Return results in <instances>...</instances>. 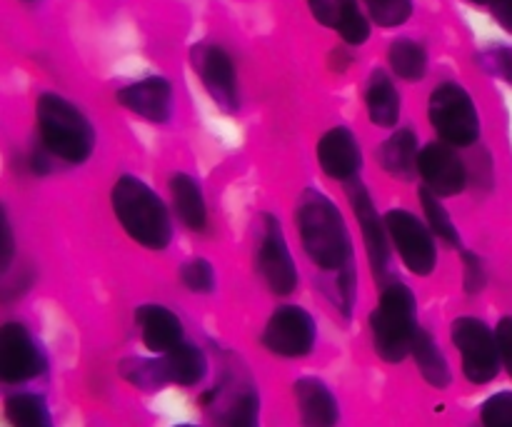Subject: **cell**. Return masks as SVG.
Here are the masks:
<instances>
[{
  "label": "cell",
  "instance_id": "6da1fadb",
  "mask_svg": "<svg viewBox=\"0 0 512 427\" xmlns=\"http://www.w3.org/2000/svg\"><path fill=\"white\" fill-rule=\"evenodd\" d=\"M298 228L305 250L323 270H343L350 260V238L340 210L325 195L308 190L300 200Z\"/></svg>",
  "mask_w": 512,
  "mask_h": 427
},
{
  "label": "cell",
  "instance_id": "7a4b0ae2",
  "mask_svg": "<svg viewBox=\"0 0 512 427\" xmlns=\"http://www.w3.org/2000/svg\"><path fill=\"white\" fill-rule=\"evenodd\" d=\"M113 210L115 218L125 228V233L140 243L143 248L163 250L170 243V220L165 205L158 195L140 183L133 175H123L113 188Z\"/></svg>",
  "mask_w": 512,
  "mask_h": 427
},
{
  "label": "cell",
  "instance_id": "3957f363",
  "mask_svg": "<svg viewBox=\"0 0 512 427\" xmlns=\"http://www.w3.org/2000/svg\"><path fill=\"white\" fill-rule=\"evenodd\" d=\"M38 130L45 148L68 163H83L93 150V128L85 115L60 95L45 93L38 98Z\"/></svg>",
  "mask_w": 512,
  "mask_h": 427
},
{
  "label": "cell",
  "instance_id": "277c9868",
  "mask_svg": "<svg viewBox=\"0 0 512 427\" xmlns=\"http://www.w3.org/2000/svg\"><path fill=\"white\" fill-rule=\"evenodd\" d=\"M370 328L380 358L388 363H400L413 350V340L418 335L413 293L400 283L388 285L370 318Z\"/></svg>",
  "mask_w": 512,
  "mask_h": 427
},
{
  "label": "cell",
  "instance_id": "5b68a950",
  "mask_svg": "<svg viewBox=\"0 0 512 427\" xmlns=\"http://www.w3.org/2000/svg\"><path fill=\"white\" fill-rule=\"evenodd\" d=\"M430 123L450 145H473L480 135V120L470 95L460 85L443 83L430 95Z\"/></svg>",
  "mask_w": 512,
  "mask_h": 427
},
{
  "label": "cell",
  "instance_id": "8992f818",
  "mask_svg": "<svg viewBox=\"0 0 512 427\" xmlns=\"http://www.w3.org/2000/svg\"><path fill=\"white\" fill-rule=\"evenodd\" d=\"M453 343L463 355V370L470 383L485 385L498 375L500 348L488 325L475 318L455 320Z\"/></svg>",
  "mask_w": 512,
  "mask_h": 427
},
{
  "label": "cell",
  "instance_id": "52a82bcc",
  "mask_svg": "<svg viewBox=\"0 0 512 427\" xmlns=\"http://www.w3.org/2000/svg\"><path fill=\"white\" fill-rule=\"evenodd\" d=\"M385 228L395 240L400 258L408 265L410 273L430 275L435 268V243L425 225L408 210H390L385 215Z\"/></svg>",
  "mask_w": 512,
  "mask_h": 427
},
{
  "label": "cell",
  "instance_id": "ba28073f",
  "mask_svg": "<svg viewBox=\"0 0 512 427\" xmlns=\"http://www.w3.org/2000/svg\"><path fill=\"white\" fill-rule=\"evenodd\" d=\"M263 343L270 353L280 358H303L315 345V323L303 308L285 305L275 310L268 328L263 333Z\"/></svg>",
  "mask_w": 512,
  "mask_h": 427
},
{
  "label": "cell",
  "instance_id": "9c48e42d",
  "mask_svg": "<svg viewBox=\"0 0 512 427\" xmlns=\"http://www.w3.org/2000/svg\"><path fill=\"white\" fill-rule=\"evenodd\" d=\"M190 58H193L195 73L203 80L205 90L213 95L215 103L225 110L238 108V78H235L233 60L228 58V53L218 45H195Z\"/></svg>",
  "mask_w": 512,
  "mask_h": 427
},
{
  "label": "cell",
  "instance_id": "30bf717a",
  "mask_svg": "<svg viewBox=\"0 0 512 427\" xmlns=\"http://www.w3.org/2000/svg\"><path fill=\"white\" fill-rule=\"evenodd\" d=\"M45 363L28 330L8 323L0 330V378L5 383H23L43 373Z\"/></svg>",
  "mask_w": 512,
  "mask_h": 427
},
{
  "label": "cell",
  "instance_id": "8fae6325",
  "mask_svg": "<svg viewBox=\"0 0 512 427\" xmlns=\"http://www.w3.org/2000/svg\"><path fill=\"white\" fill-rule=\"evenodd\" d=\"M258 265L260 273H263L265 283L273 293L278 295H290L298 285V273H295V263L290 258V250L285 245L283 230L275 223L273 218L265 220V233L263 243H260L258 253Z\"/></svg>",
  "mask_w": 512,
  "mask_h": 427
},
{
  "label": "cell",
  "instance_id": "7c38bea8",
  "mask_svg": "<svg viewBox=\"0 0 512 427\" xmlns=\"http://www.w3.org/2000/svg\"><path fill=\"white\" fill-rule=\"evenodd\" d=\"M418 173L423 175L425 188L438 198L458 195L465 188V168L458 155L443 143H430L418 155Z\"/></svg>",
  "mask_w": 512,
  "mask_h": 427
},
{
  "label": "cell",
  "instance_id": "4fadbf2b",
  "mask_svg": "<svg viewBox=\"0 0 512 427\" xmlns=\"http://www.w3.org/2000/svg\"><path fill=\"white\" fill-rule=\"evenodd\" d=\"M118 103L150 123H165L173 108V90L165 78H148L120 90Z\"/></svg>",
  "mask_w": 512,
  "mask_h": 427
},
{
  "label": "cell",
  "instance_id": "5bb4252c",
  "mask_svg": "<svg viewBox=\"0 0 512 427\" xmlns=\"http://www.w3.org/2000/svg\"><path fill=\"white\" fill-rule=\"evenodd\" d=\"M318 163L330 178L350 180L360 170L363 155H360L355 135L345 128H333L320 138L318 143Z\"/></svg>",
  "mask_w": 512,
  "mask_h": 427
},
{
  "label": "cell",
  "instance_id": "9a60e30c",
  "mask_svg": "<svg viewBox=\"0 0 512 427\" xmlns=\"http://www.w3.org/2000/svg\"><path fill=\"white\" fill-rule=\"evenodd\" d=\"M315 20L343 35L345 43L360 45L368 40L370 25L355 0H308Z\"/></svg>",
  "mask_w": 512,
  "mask_h": 427
},
{
  "label": "cell",
  "instance_id": "2e32d148",
  "mask_svg": "<svg viewBox=\"0 0 512 427\" xmlns=\"http://www.w3.org/2000/svg\"><path fill=\"white\" fill-rule=\"evenodd\" d=\"M135 323L143 333V343L153 353H170L178 345H183V325L168 308L143 305V308L135 310Z\"/></svg>",
  "mask_w": 512,
  "mask_h": 427
},
{
  "label": "cell",
  "instance_id": "e0dca14e",
  "mask_svg": "<svg viewBox=\"0 0 512 427\" xmlns=\"http://www.w3.org/2000/svg\"><path fill=\"white\" fill-rule=\"evenodd\" d=\"M300 425L303 427H335L338 425V403L333 393L320 380L303 378L295 383Z\"/></svg>",
  "mask_w": 512,
  "mask_h": 427
},
{
  "label": "cell",
  "instance_id": "ac0fdd59",
  "mask_svg": "<svg viewBox=\"0 0 512 427\" xmlns=\"http://www.w3.org/2000/svg\"><path fill=\"white\" fill-rule=\"evenodd\" d=\"M350 200H353L355 215H358L360 228H363L370 263H373L375 275H380L385 270V265H388V240H385V228L383 223H380L378 213H375L373 203H370L363 185H353V188H350Z\"/></svg>",
  "mask_w": 512,
  "mask_h": 427
},
{
  "label": "cell",
  "instance_id": "d6986e66",
  "mask_svg": "<svg viewBox=\"0 0 512 427\" xmlns=\"http://www.w3.org/2000/svg\"><path fill=\"white\" fill-rule=\"evenodd\" d=\"M160 368H163L165 383L175 385H195L203 380L205 375V355L200 353L193 345H178L175 350L165 353V358L160 360Z\"/></svg>",
  "mask_w": 512,
  "mask_h": 427
},
{
  "label": "cell",
  "instance_id": "ffe728a7",
  "mask_svg": "<svg viewBox=\"0 0 512 427\" xmlns=\"http://www.w3.org/2000/svg\"><path fill=\"white\" fill-rule=\"evenodd\" d=\"M365 100H368V113L370 120L380 128H393L398 123L400 115V98L395 85L390 83L385 73H373L368 83V93H365Z\"/></svg>",
  "mask_w": 512,
  "mask_h": 427
},
{
  "label": "cell",
  "instance_id": "44dd1931",
  "mask_svg": "<svg viewBox=\"0 0 512 427\" xmlns=\"http://www.w3.org/2000/svg\"><path fill=\"white\" fill-rule=\"evenodd\" d=\"M418 140L413 130H398L380 150L385 170L395 178H410L418 170Z\"/></svg>",
  "mask_w": 512,
  "mask_h": 427
},
{
  "label": "cell",
  "instance_id": "7402d4cb",
  "mask_svg": "<svg viewBox=\"0 0 512 427\" xmlns=\"http://www.w3.org/2000/svg\"><path fill=\"white\" fill-rule=\"evenodd\" d=\"M413 358L415 363H418L420 373H423V378L428 380L433 388H448L450 385V368L448 363H445L443 353L438 350V345L433 343V338H430L425 330H418V335H415L413 340Z\"/></svg>",
  "mask_w": 512,
  "mask_h": 427
},
{
  "label": "cell",
  "instance_id": "603a6c76",
  "mask_svg": "<svg viewBox=\"0 0 512 427\" xmlns=\"http://www.w3.org/2000/svg\"><path fill=\"white\" fill-rule=\"evenodd\" d=\"M170 190H173L175 210L183 218V223L193 230L205 228V203L198 183L190 175H175Z\"/></svg>",
  "mask_w": 512,
  "mask_h": 427
},
{
  "label": "cell",
  "instance_id": "cb8c5ba5",
  "mask_svg": "<svg viewBox=\"0 0 512 427\" xmlns=\"http://www.w3.org/2000/svg\"><path fill=\"white\" fill-rule=\"evenodd\" d=\"M5 413H8V420L13 427H53L48 405L38 395H10L8 403H5Z\"/></svg>",
  "mask_w": 512,
  "mask_h": 427
},
{
  "label": "cell",
  "instance_id": "d4e9b609",
  "mask_svg": "<svg viewBox=\"0 0 512 427\" xmlns=\"http://www.w3.org/2000/svg\"><path fill=\"white\" fill-rule=\"evenodd\" d=\"M390 65L400 78L420 80L428 68V58H425L423 45L413 43V40H398L390 48Z\"/></svg>",
  "mask_w": 512,
  "mask_h": 427
},
{
  "label": "cell",
  "instance_id": "484cf974",
  "mask_svg": "<svg viewBox=\"0 0 512 427\" xmlns=\"http://www.w3.org/2000/svg\"><path fill=\"white\" fill-rule=\"evenodd\" d=\"M420 200H423L425 215H428L433 233L438 235L440 240H445L448 245H458V230H455L453 220H450L448 210L443 208V203H440L438 195H435L433 190L423 188L420 190Z\"/></svg>",
  "mask_w": 512,
  "mask_h": 427
},
{
  "label": "cell",
  "instance_id": "4316f807",
  "mask_svg": "<svg viewBox=\"0 0 512 427\" xmlns=\"http://www.w3.org/2000/svg\"><path fill=\"white\" fill-rule=\"evenodd\" d=\"M365 5L375 23H380L383 28H395L413 13V0H365Z\"/></svg>",
  "mask_w": 512,
  "mask_h": 427
},
{
  "label": "cell",
  "instance_id": "83f0119b",
  "mask_svg": "<svg viewBox=\"0 0 512 427\" xmlns=\"http://www.w3.org/2000/svg\"><path fill=\"white\" fill-rule=\"evenodd\" d=\"M180 278H183L185 288H190L193 293H210L215 288V273L208 260H190L180 270Z\"/></svg>",
  "mask_w": 512,
  "mask_h": 427
},
{
  "label": "cell",
  "instance_id": "f1b7e54d",
  "mask_svg": "<svg viewBox=\"0 0 512 427\" xmlns=\"http://www.w3.org/2000/svg\"><path fill=\"white\" fill-rule=\"evenodd\" d=\"M483 427H512V393H498L483 405Z\"/></svg>",
  "mask_w": 512,
  "mask_h": 427
},
{
  "label": "cell",
  "instance_id": "f546056e",
  "mask_svg": "<svg viewBox=\"0 0 512 427\" xmlns=\"http://www.w3.org/2000/svg\"><path fill=\"white\" fill-rule=\"evenodd\" d=\"M258 398L255 395H245L235 403L233 413H230V427H260L258 425Z\"/></svg>",
  "mask_w": 512,
  "mask_h": 427
},
{
  "label": "cell",
  "instance_id": "4dcf8cb0",
  "mask_svg": "<svg viewBox=\"0 0 512 427\" xmlns=\"http://www.w3.org/2000/svg\"><path fill=\"white\" fill-rule=\"evenodd\" d=\"M495 338H498V348H500V358H503L505 368L512 375V318L500 320L498 330H495Z\"/></svg>",
  "mask_w": 512,
  "mask_h": 427
},
{
  "label": "cell",
  "instance_id": "1f68e13d",
  "mask_svg": "<svg viewBox=\"0 0 512 427\" xmlns=\"http://www.w3.org/2000/svg\"><path fill=\"white\" fill-rule=\"evenodd\" d=\"M485 285V275H483V265H480V260L475 258V255H465V288L470 290V293H475V290H480Z\"/></svg>",
  "mask_w": 512,
  "mask_h": 427
},
{
  "label": "cell",
  "instance_id": "d6a6232c",
  "mask_svg": "<svg viewBox=\"0 0 512 427\" xmlns=\"http://www.w3.org/2000/svg\"><path fill=\"white\" fill-rule=\"evenodd\" d=\"M493 15L508 33H512V0H493Z\"/></svg>",
  "mask_w": 512,
  "mask_h": 427
},
{
  "label": "cell",
  "instance_id": "836d02e7",
  "mask_svg": "<svg viewBox=\"0 0 512 427\" xmlns=\"http://www.w3.org/2000/svg\"><path fill=\"white\" fill-rule=\"evenodd\" d=\"M473 3H493V0H473Z\"/></svg>",
  "mask_w": 512,
  "mask_h": 427
},
{
  "label": "cell",
  "instance_id": "e575fe53",
  "mask_svg": "<svg viewBox=\"0 0 512 427\" xmlns=\"http://www.w3.org/2000/svg\"><path fill=\"white\" fill-rule=\"evenodd\" d=\"M178 427H195V425H178Z\"/></svg>",
  "mask_w": 512,
  "mask_h": 427
}]
</instances>
